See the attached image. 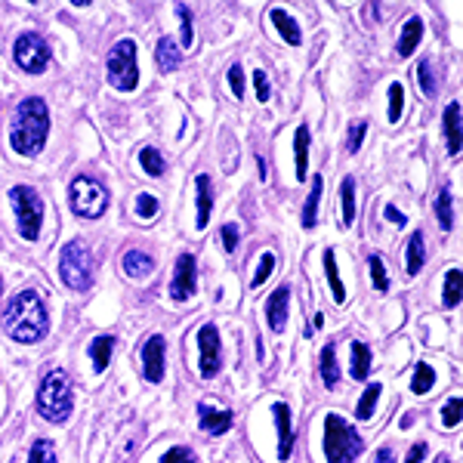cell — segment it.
I'll return each instance as SVG.
<instances>
[{"label": "cell", "instance_id": "32", "mask_svg": "<svg viewBox=\"0 0 463 463\" xmlns=\"http://www.w3.org/2000/svg\"><path fill=\"white\" fill-rule=\"evenodd\" d=\"M28 463H59L56 460V445L50 439H37L28 451Z\"/></svg>", "mask_w": 463, "mask_h": 463}, {"label": "cell", "instance_id": "19", "mask_svg": "<svg viewBox=\"0 0 463 463\" xmlns=\"http://www.w3.org/2000/svg\"><path fill=\"white\" fill-rule=\"evenodd\" d=\"M269 19H272V25L279 28V34L285 37L290 47H300V43H303V34H300V25H297V19L290 16V13H285V10H272V13H269Z\"/></svg>", "mask_w": 463, "mask_h": 463}, {"label": "cell", "instance_id": "2", "mask_svg": "<svg viewBox=\"0 0 463 463\" xmlns=\"http://www.w3.org/2000/svg\"><path fill=\"white\" fill-rule=\"evenodd\" d=\"M47 137H50L47 102L37 99V96L22 99L16 109V121H13V133H10L13 148H16L19 155H25V158H34V155H41Z\"/></svg>", "mask_w": 463, "mask_h": 463}, {"label": "cell", "instance_id": "52", "mask_svg": "<svg viewBox=\"0 0 463 463\" xmlns=\"http://www.w3.org/2000/svg\"><path fill=\"white\" fill-rule=\"evenodd\" d=\"M436 463H451V458H448V454H439Z\"/></svg>", "mask_w": 463, "mask_h": 463}, {"label": "cell", "instance_id": "37", "mask_svg": "<svg viewBox=\"0 0 463 463\" xmlns=\"http://www.w3.org/2000/svg\"><path fill=\"white\" fill-rule=\"evenodd\" d=\"M158 211H161V204H158V198H155V195L143 192V195L137 198V216H139V220H155Z\"/></svg>", "mask_w": 463, "mask_h": 463}, {"label": "cell", "instance_id": "21", "mask_svg": "<svg viewBox=\"0 0 463 463\" xmlns=\"http://www.w3.org/2000/svg\"><path fill=\"white\" fill-rule=\"evenodd\" d=\"M445 137H448V152L460 155V102H451L445 109Z\"/></svg>", "mask_w": 463, "mask_h": 463}, {"label": "cell", "instance_id": "3", "mask_svg": "<svg viewBox=\"0 0 463 463\" xmlns=\"http://www.w3.org/2000/svg\"><path fill=\"white\" fill-rule=\"evenodd\" d=\"M74 408L71 377L65 371H47L37 386V414L50 423H65Z\"/></svg>", "mask_w": 463, "mask_h": 463}, {"label": "cell", "instance_id": "29", "mask_svg": "<svg viewBox=\"0 0 463 463\" xmlns=\"http://www.w3.org/2000/svg\"><path fill=\"white\" fill-rule=\"evenodd\" d=\"M340 207H343V213H340L343 226H353V220H355V183H353V179H343Z\"/></svg>", "mask_w": 463, "mask_h": 463}, {"label": "cell", "instance_id": "50", "mask_svg": "<svg viewBox=\"0 0 463 463\" xmlns=\"http://www.w3.org/2000/svg\"><path fill=\"white\" fill-rule=\"evenodd\" d=\"M374 463H395V451H392L390 445H383V448L377 451V460H374Z\"/></svg>", "mask_w": 463, "mask_h": 463}, {"label": "cell", "instance_id": "11", "mask_svg": "<svg viewBox=\"0 0 463 463\" xmlns=\"http://www.w3.org/2000/svg\"><path fill=\"white\" fill-rule=\"evenodd\" d=\"M198 349H201V377H216L222 368V343H220V331L216 325H201L198 331Z\"/></svg>", "mask_w": 463, "mask_h": 463}, {"label": "cell", "instance_id": "7", "mask_svg": "<svg viewBox=\"0 0 463 463\" xmlns=\"http://www.w3.org/2000/svg\"><path fill=\"white\" fill-rule=\"evenodd\" d=\"M109 84L121 93H130L139 84V65H137V43L118 41L109 53Z\"/></svg>", "mask_w": 463, "mask_h": 463}, {"label": "cell", "instance_id": "31", "mask_svg": "<svg viewBox=\"0 0 463 463\" xmlns=\"http://www.w3.org/2000/svg\"><path fill=\"white\" fill-rule=\"evenodd\" d=\"M139 164H143V170L148 176H164V170H167V164H164V158H161V152L158 148H143L139 152Z\"/></svg>", "mask_w": 463, "mask_h": 463}, {"label": "cell", "instance_id": "35", "mask_svg": "<svg viewBox=\"0 0 463 463\" xmlns=\"http://www.w3.org/2000/svg\"><path fill=\"white\" fill-rule=\"evenodd\" d=\"M377 399H380V383H368V390H364L362 402H358V411H355L358 420H368V417L374 414Z\"/></svg>", "mask_w": 463, "mask_h": 463}, {"label": "cell", "instance_id": "36", "mask_svg": "<svg viewBox=\"0 0 463 463\" xmlns=\"http://www.w3.org/2000/svg\"><path fill=\"white\" fill-rule=\"evenodd\" d=\"M368 269H371V281H374V288L380 290V294H386L390 290V279H386V266L380 257H371L368 260Z\"/></svg>", "mask_w": 463, "mask_h": 463}, {"label": "cell", "instance_id": "30", "mask_svg": "<svg viewBox=\"0 0 463 463\" xmlns=\"http://www.w3.org/2000/svg\"><path fill=\"white\" fill-rule=\"evenodd\" d=\"M432 386H436V371L430 368L427 362H420L414 368V380H411V392L414 395H427Z\"/></svg>", "mask_w": 463, "mask_h": 463}, {"label": "cell", "instance_id": "33", "mask_svg": "<svg viewBox=\"0 0 463 463\" xmlns=\"http://www.w3.org/2000/svg\"><path fill=\"white\" fill-rule=\"evenodd\" d=\"M442 303L448 309H454V306L460 303V269H451V272L445 275V294H442Z\"/></svg>", "mask_w": 463, "mask_h": 463}, {"label": "cell", "instance_id": "6", "mask_svg": "<svg viewBox=\"0 0 463 463\" xmlns=\"http://www.w3.org/2000/svg\"><path fill=\"white\" fill-rule=\"evenodd\" d=\"M10 204L16 211L19 235L25 241H37L41 238V222H43V201L32 189V185H13L10 189Z\"/></svg>", "mask_w": 463, "mask_h": 463}, {"label": "cell", "instance_id": "22", "mask_svg": "<svg viewBox=\"0 0 463 463\" xmlns=\"http://www.w3.org/2000/svg\"><path fill=\"white\" fill-rule=\"evenodd\" d=\"M321 189H325V179H321V176H312L309 198H306V204H303V229H316V222H318V201H321Z\"/></svg>", "mask_w": 463, "mask_h": 463}, {"label": "cell", "instance_id": "45", "mask_svg": "<svg viewBox=\"0 0 463 463\" xmlns=\"http://www.w3.org/2000/svg\"><path fill=\"white\" fill-rule=\"evenodd\" d=\"M179 19H183V47L189 50L192 47V13H189V6H179Z\"/></svg>", "mask_w": 463, "mask_h": 463}, {"label": "cell", "instance_id": "28", "mask_svg": "<svg viewBox=\"0 0 463 463\" xmlns=\"http://www.w3.org/2000/svg\"><path fill=\"white\" fill-rule=\"evenodd\" d=\"M427 260V248H423V232H414L408 238V275H417Z\"/></svg>", "mask_w": 463, "mask_h": 463}, {"label": "cell", "instance_id": "44", "mask_svg": "<svg viewBox=\"0 0 463 463\" xmlns=\"http://www.w3.org/2000/svg\"><path fill=\"white\" fill-rule=\"evenodd\" d=\"M161 463H195L189 448H170L167 454L161 458Z\"/></svg>", "mask_w": 463, "mask_h": 463}, {"label": "cell", "instance_id": "51", "mask_svg": "<svg viewBox=\"0 0 463 463\" xmlns=\"http://www.w3.org/2000/svg\"><path fill=\"white\" fill-rule=\"evenodd\" d=\"M257 167H260V179H266V164H263V158H257Z\"/></svg>", "mask_w": 463, "mask_h": 463}, {"label": "cell", "instance_id": "1", "mask_svg": "<svg viewBox=\"0 0 463 463\" xmlns=\"http://www.w3.org/2000/svg\"><path fill=\"white\" fill-rule=\"evenodd\" d=\"M4 331L16 343H37L47 337L50 318L47 309H43V300L34 290H22V294L13 297L4 312Z\"/></svg>", "mask_w": 463, "mask_h": 463}, {"label": "cell", "instance_id": "40", "mask_svg": "<svg viewBox=\"0 0 463 463\" xmlns=\"http://www.w3.org/2000/svg\"><path fill=\"white\" fill-rule=\"evenodd\" d=\"M460 408H463V402L460 399H451L448 405L442 408V423L448 430H454L460 423Z\"/></svg>", "mask_w": 463, "mask_h": 463}, {"label": "cell", "instance_id": "16", "mask_svg": "<svg viewBox=\"0 0 463 463\" xmlns=\"http://www.w3.org/2000/svg\"><path fill=\"white\" fill-rule=\"evenodd\" d=\"M121 266L130 279H146V275H152V269H155V257L148 250H127Z\"/></svg>", "mask_w": 463, "mask_h": 463}, {"label": "cell", "instance_id": "34", "mask_svg": "<svg viewBox=\"0 0 463 463\" xmlns=\"http://www.w3.org/2000/svg\"><path fill=\"white\" fill-rule=\"evenodd\" d=\"M436 216H439V222H442V229H448V232L454 229L451 192H448V189H442V192H439V198H436Z\"/></svg>", "mask_w": 463, "mask_h": 463}, {"label": "cell", "instance_id": "48", "mask_svg": "<svg viewBox=\"0 0 463 463\" xmlns=\"http://www.w3.org/2000/svg\"><path fill=\"white\" fill-rule=\"evenodd\" d=\"M423 454H427V445H423V442L411 445V454H408L405 463H423Z\"/></svg>", "mask_w": 463, "mask_h": 463}, {"label": "cell", "instance_id": "14", "mask_svg": "<svg viewBox=\"0 0 463 463\" xmlns=\"http://www.w3.org/2000/svg\"><path fill=\"white\" fill-rule=\"evenodd\" d=\"M272 414H275V423H279V458L288 460L290 458V448H294V432H290V408L285 402H275L272 405Z\"/></svg>", "mask_w": 463, "mask_h": 463}, {"label": "cell", "instance_id": "4", "mask_svg": "<svg viewBox=\"0 0 463 463\" xmlns=\"http://www.w3.org/2000/svg\"><path fill=\"white\" fill-rule=\"evenodd\" d=\"M364 442L340 414L325 417V458L327 463H353L362 458Z\"/></svg>", "mask_w": 463, "mask_h": 463}, {"label": "cell", "instance_id": "43", "mask_svg": "<svg viewBox=\"0 0 463 463\" xmlns=\"http://www.w3.org/2000/svg\"><path fill=\"white\" fill-rule=\"evenodd\" d=\"M364 133H368V124L364 121H358V124H353V130H349V152H358L362 148V143H364Z\"/></svg>", "mask_w": 463, "mask_h": 463}, {"label": "cell", "instance_id": "17", "mask_svg": "<svg viewBox=\"0 0 463 463\" xmlns=\"http://www.w3.org/2000/svg\"><path fill=\"white\" fill-rule=\"evenodd\" d=\"M195 189H198V220L195 226L204 229L211 222V211H213V189H211V176H195Z\"/></svg>", "mask_w": 463, "mask_h": 463}, {"label": "cell", "instance_id": "38", "mask_svg": "<svg viewBox=\"0 0 463 463\" xmlns=\"http://www.w3.org/2000/svg\"><path fill=\"white\" fill-rule=\"evenodd\" d=\"M402 109H405V87L402 84H390V121L399 124Z\"/></svg>", "mask_w": 463, "mask_h": 463}, {"label": "cell", "instance_id": "46", "mask_svg": "<svg viewBox=\"0 0 463 463\" xmlns=\"http://www.w3.org/2000/svg\"><path fill=\"white\" fill-rule=\"evenodd\" d=\"M253 87H257V99L269 102V78H266V71H253Z\"/></svg>", "mask_w": 463, "mask_h": 463}, {"label": "cell", "instance_id": "8", "mask_svg": "<svg viewBox=\"0 0 463 463\" xmlns=\"http://www.w3.org/2000/svg\"><path fill=\"white\" fill-rule=\"evenodd\" d=\"M69 201H71V211L84 220H99L109 207V192L102 189V183L90 176H78L69 189Z\"/></svg>", "mask_w": 463, "mask_h": 463}, {"label": "cell", "instance_id": "9", "mask_svg": "<svg viewBox=\"0 0 463 463\" xmlns=\"http://www.w3.org/2000/svg\"><path fill=\"white\" fill-rule=\"evenodd\" d=\"M13 56H16L19 69L28 71V74H41L50 65V47H47V41H43L41 34H32V32L19 37L16 47H13Z\"/></svg>", "mask_w": 463, "mask_h": 463}, {"label": "cell", "instance_id": "53", "mask_svg": "<svg viewBox=\"0 0 463 463\" xmlns=\"http://www.w3.org/2000/svg\"><path fill=\"white\" fill-rule=\"evenodd\" d=\"M0 290H4V281H0Z\"/></svg>", "mask_w": 463, "mask_h": 463}, {"label": "cell", "instance_id": "23", "mask_svg": "<svg viewBox=\"0 0 463 463\" xmlns=\"http://www.w3.org/2000/svg\"><path fill=\"white\" fill-rule=\"evenodd\" d=\"M420 37H423V22L420 19H408V25L402 28V37H399V56L405 59V56H411L417 50V43H420Z\"/></svg>", "mask_w": 463, "mask_h": 463}, {"label": "cell", "instance_id": "49", "mask_svg": "<svg viewBox=\"0 0 463 463\" xmlns=\"http://www.w3.org/2000/svg\"><path fill=\"white\" fill-rule=\"evenodd\" d=\"M386 220H390V222H399V226H405V213H402L399 211V207H392V204H386Z\"/></svg>", "mask_w": 463, "mask_h": 463}, {"label": "cell", "instance_id": "26", "mask_svg": "<svg viewBox=\"0 0 463 463\" xmlns=\"http://www.w3.org/2000/svg\"><path fill=\"white\" fill-rule=\"evenodd\" d=\"M325 272H327V285H331L334 300L343 306V303H346V288H343V281H340L337 257H334V250H325Z\"/></svg>", "mask_w": 463, "mask_h": 463}, {"label": "cell", "instance_id": "13", "mask_svg": "<svg viewBox=\"0 0 463 463\" xmlns=\"http://www.w3.org/2000/svg\"><path fill=\"white\" fill-rule=\"evenodd\" d=\"M288 303H290V288L288 285H281L266 303V318H269V327H272L275 334H281L288 327Z\"/></svg>", "mask_w": 463, "mask_h": 463}, {"label": "cell", "instance_id": "42", "mask_svg": "<svg viewBox=\"0 0 463 463\" xmlns=\"http://www.w3.org/2000/svg\"><path fill=\"white\" fill-rule=\"evenodd\" d=\"M229 87L235 93V99H244V69L241 65H232L229 69Z\"/></svg>", "mask_w": 463, "mask_h": 463}, {"label": "cell", "instance_id": "12", "mask_svg": "<svg viewBox=\"0 0 463 463\" xmlns=\"http://www.w3.org/2000/svg\"><path fill=\"white\" fill-rule=\"evenodd\" d=\"M164 349H167V343H164L161 334H155V337L146 340V346H143V368H146V380H148V383H161V380H164Z\"/></svg>", "mask_w": 463, "mask_h": 463}, {"label": "cell", "instance_id": "25", "mask_svg": "<svg viewBox=\"0 0 463 463\" xmlns=\"http://www.w3.org/2000/svg\"><path fill=\"white\" fill-rule=\"evenodd\" d=\"M155 59H158L161 71H174L179 65V59H183V53H179L176 41L174 37H161L158 41V50H155Z\"/></svg>", "mask_w": 463, "mask_h": 463}, {"label": "cell", "instance_id": "41", "mask_svg": "<svg viewBox=\"0 0 463 463\" xmlns=\"http://www.w3.org/2000/svg\"><path fill=\"white\" fill-rule=\"evenodd\" d=\"M272 269H275V253H263L260 257V269H257V275H253V288H260L263 281L272 275Z\"/></svg>", "mask_w": 463, "mask_h": 463}, {"label": "cell", "instance_id": "47", "mask_svg": "<svg viewBox=\"0 0 463 463\" xmlns=\"http://www.w3.org/2000/svg\"><path fill=\"white\" fill-rule=\"evenodd\" d=\"M222 244H226L229 253L238 248V226L235 222H226V226H222Z\"/></svg>", "mask_w": 463, "mask_h": 463}, {"label": "cell", "instance_id": "27", "mask_svg": "<svg viewBox=\"0 0 463 463\" xmlns=\"http://www.w3.org/2000/svg\"><path fill=\"white\" fill-rule=\"evenodd\" d=\"M321 380H325V386H337L340 380V368H337V349L334 346H325L321 349Z\"/></svg>", "mask_w": 463, "mask_h": 463}, {"label": "cell", "instance_id": "5", "mask_svg": "<svg viewBox=\"0 0 463 463\" xmlns=\"http://www.w3.org/2000/svg\"><path fill=\"white\" fill-rule=\"evenodd\" d=\"M93 253L87 250V244L80 241H71L65 244L62 253H59V275H62L65 288L71 290H87L93 285Z\"/></svg>", "mask_w": 463, "mask_h": 463}, {"label": "cell", "instance_id": "10", "mask_svg": "<svg viewBox=\"0 0 463 463\" xmlns=\"http://www.w3.org/2000/svg\"><path fill=\"white\" fill-rule=\"evenodd\" d=\"M198 288V263L192 253H179L176 266H174V281H170V297L176 303H185L195 297Z\"/></svg>", "mask_w": 463, "mask_h": 463}, {"label": "cell", "instance_id": "39", "mask_svg": "<svg viewBox=\"0 0 463 463\" xmlns=\"http://www.w3.org/2000/svg\"><path fill=\"white\" fill-rule=\"evenodd\" d=\"M417 84H420V90L427 96H436V78H432V65L427 62V59H423L420 65H417Z\"/></svg>", "mask_w": 463, "mask_h": 463}, {"label": "cell", "instance_id": "20", "mask_svg": "<svg viewBox=\"0 0 463 463\" xmlns=\"http://www.w3.org/2000/svg\"><path fill=\"white\" fill-rule=\"evenodd\" d=\"M111 353H115V337H109V334H102V337H96L93 343H90V358H93L96 374H106Z\"/></svg>", "mask_w": 463, "mask_h": 463}, {"label": "cell", "instance_id": "15", "mask_svg": "<svg viewBox=\"0 0 463 463\" xmlns=\"http://www.w3.org/2000/svg\"><path fill=\"white\" fill-rule=\"evenodd\" d=\"M198 417H201V430H207L211 436H222V432L232 430V411H216L211 405H198Z\"/></svg>", "mask_w": 463, "mask_h": 463}, {"label": "cell", "instance_id": "24", "mask_svg": "<svg viewBox=\"0 0 463 463\" xmlns=\"http://www.w3.org/2000/svg\"><path fill=\"white\" fill-rule=\"evenodd\" d=\"M349 371H353V380H364L371 371V349L364 343H353L349 349Z\"/></svg>", "mask_w": 463, "mask_h": 463}, {"label": "cell", "instance_id": "18", "mask_svg": "<svg viewBox=\"0 0 463 463\" xmlns=\"http://www.w3.org/2000/svg\"><path fill=\"white\" fill-rule=\"evenodd\" d=\"M294 158H297V179L309 176V127L300 124L294 133Z\"/></svg>", "mask_w": 463, "mask_h": 463}]
</instances>
